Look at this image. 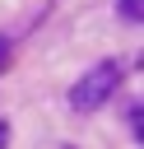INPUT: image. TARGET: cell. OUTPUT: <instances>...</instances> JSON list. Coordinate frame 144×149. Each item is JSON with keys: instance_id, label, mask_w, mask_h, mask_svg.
<instances>
[{"instance_id": "3957f363", "label": "cell", "mask_w": 144, "mask_h": 149, "mask_svg": "<svg viewBox=\"0 0 144 149\" xmlns=\"http://www.w3.org/2000/svg\"><path fill=\"white\" fill-rule=\"evenodd\" d=\"M5 61H9V37L0 33V70H5Z\"/></svg>"}, {"instance_id": "277c9868", "label": "cell", "mask_w": 144, "mask_h": 149, "mask_svg": "<svg viewBox=\"0 0 144 149\" xmlns=\"http://www.w3.org/2000/svg\"><path fill=\"white\" fill-rule=\"evenodd\" d=\"M9 144V121H0V149Z\"/></svg>"}, {"instance_id": "6da1fadb", "label": "cell", "mask_w": 144, "mask_h": 149, "mask_svg": "<svg viewBox=\"0 0 144 149\" xmlns=\"http://www.w3.org/2000/svg\"><path fill=\"white\" fill-rule=\"evenodd\" d=\"M116 84H121V65L116 61H102V65L84 70L70 84V107L74 112H98V107H107V98L116 93Z\"/></svg>"}, {"instance_id": "7a4b0ae2", "label": "cell", "mask_w": 144, "mask_h": 149, "mask_svg": "<svg viewBox=\"0 0 144 149\" xmlns=\"http://www.w3.org/2000/svg\"><path fill=\"white\" fill-rule=\"evenodd\" d=\"M121 19L125 23H144V0H121Z\"/></svg>"}]
</instances>
